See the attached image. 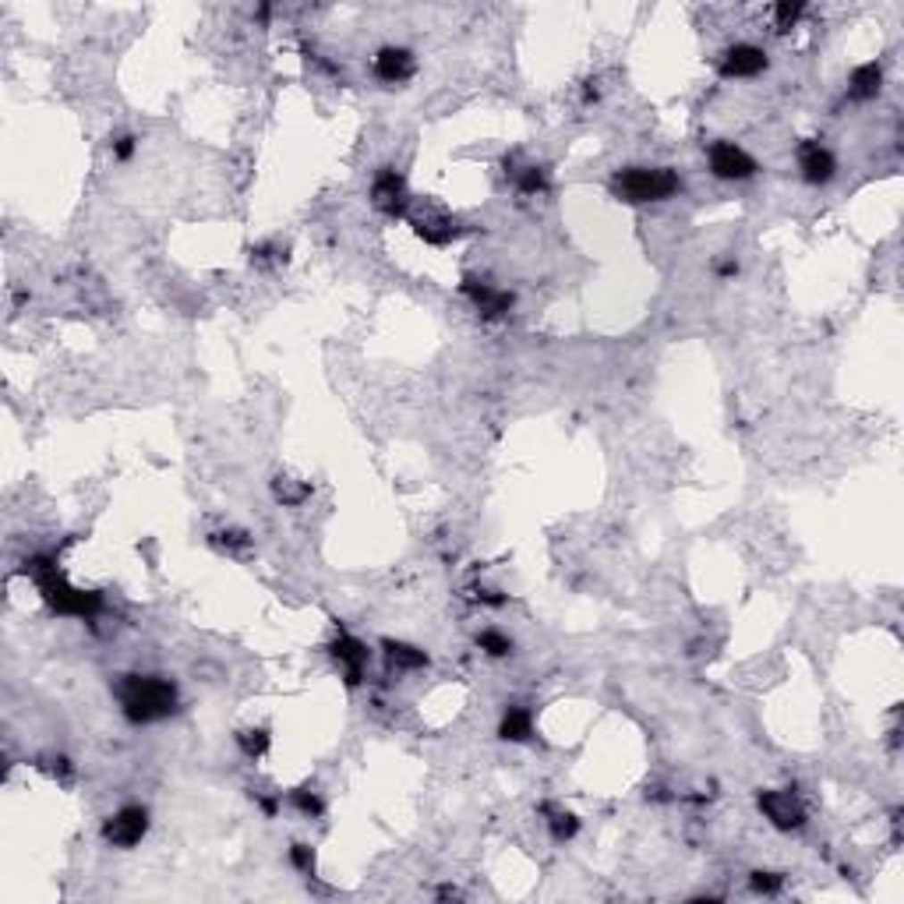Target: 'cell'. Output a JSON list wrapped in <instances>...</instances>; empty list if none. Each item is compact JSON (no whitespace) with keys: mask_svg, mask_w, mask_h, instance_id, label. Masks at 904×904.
<instances>
[{"mask_svg":"<svg viewBox=\"0 0 904 904\" xmlns=\"http://www.w3.org/2000/svg\"><path fill=\"white\" fill-rule=\"evenodd\" d=\"M25 576H32V583L39 587L43 601L50 604V611L57 615H68V618H85L92 622L99 611H103V594L96 590H78L68 583V576L57 569V558L54 555H32L25 558Z\"/></svg>","mask_w":904,"mask_h":904,"instance_id":"cell-1","label":"cell"},{"mask_svg":"<svg viewBox=\"0 0 904 904\" xmlns=\"http://www.w3.org/2000/svg\"><path fill=\"white\" fill-rule=\"evenodd\" d=\"M117 699L121 714L131 724H155L177 714V685L163 675H124L117 682Z\"/></svg>","mask_w":904,"mask_h":904,"instance_id":"cell-2","label":"cell"},{"mask_svg":"<svg viewBox=\"0 0 904 904\" xmlns=\"http://www.w3.org/2000/svg\"><path fill=\"white\" fill-rule=\"evenodd\" d=\"M682 191V180L672 166H625L611 177V195L629 205L665 202Z\"/></svg>","mask_w":904,"mask_h":904,"instance_id":"cell-3","label":"cell"},{"mask_svg":"<svg viewBox=\"0 0 904 904\" xmlns=\"http://www.w3.org/2000/svg\"><path fill=\"white\" fill-rule=\"evenodd\" d=\"M149 833V809L146 806H121L106 824H103V841L110 848H135Z\"/></svg>","mask_w":904,"mask_h":904,"instance_id":"cell-4","label":"cell"},{"mask_svg":"<svg viewBox=\"0 0 904 904\" xmlns=\"http://www.w3.org/2000/svg\"><path fill=\"white\" fill-rule=\"evenodd\" d=\"M756 806L763 813V820H770V827L777 830H802L806 827V806L799 802V795L791 791H759Z\"/></svg>","mask_w":904,"mask_h":904,"instance_id":"cell-5","label":"cell"},{"mask_svg":"<svg viewBox=\"0 0 904 904\" xmlns=\"http://www.w3.org/2000/svg\"><path fill=\"white\" fill-rule=\"evenodd\" d=\"M707 159H710V173L717 180H749L759 170V163L746 149H739L735 142H714L707 149Z\"/></svg>","mask_w":904,"mask_h":904,"instance_id":"cell-6","label":"cell"},{"mask_svg":"<svg viewBox=\"0 0 904 904\" xmlns=\"http://www.w3.org/2000/svg\"><path fill=\"white\" fill-rule=\"evenodd\" d=\"M372 205L389 220H403L410 213V191L396 170H389V166L378 170L375 184H372Z\"/></svg>","mask_w":904,"mask_h":904,"instance_id":"cell-7","label":"cell"},{"mask_svg":"<svg viewBox=\"0 0 904 904\" xmlns=\"http://www.w3.org/2000/svg\"><path fill=\"white\" fill-rule=\"evenodd\" d=\"M459 294L473 304V311L481 318H506L513 311V304H516V297L509 290H498V287H491V283H484L477 276H463Z\"/></svg>","mask_w":904,"mask_h":904,"instance_id":"cell-8","label":"cell"},{"mask_svg":"<svg viewBox=\"0 0 904 904\" xmlns=\"http://www.w3.org/2000/svg\"><path fill=\"white\" fill-rule=\"evenodd\" d=\"M410 226L424 244H435V247H446L463 237V223L446 209H424V213L410 216Z\"/></svg>","mask_w":904,"mask_h":904,"instance_id":"cell-9","label":"cell"},{"mask_svg":"<svg viewBox=\"0 0 904 904\" xmlns=\"http://www.w3.org/2000/svg\"><path fill=\"white\" fill-rule=\"evenodd\" d=\"M329 654H332V657L343 665V678H347V685H350V689H357V685L364 682V668H368V647H364L357 636H350V632H343V629H339V636L332 640Z\"/></svg>","mask_w":904,"mask_h":904,"instance_id":"cell-10","label":"cell"},{"mask_svg":"<svg viewBox=\"0 0 904 904\" xmlns=\"http://www.w3.org/2000/svg\"><path fill=\"white\" fill-rule=\"evenodd\" d=\"M766 54L753 46V43H735V46H728L724 54H721V64H717V71L721 78H756L766 71Z\"/></svg>","mask_w":904,"mask_h":904,"instance_id":"cell-11","label":"cell"},{"mask_svg":"<svg viewBox=\"0 0 904 904\" xmlns=\"http://www.w3.org/2000/svg\"><path fill=\"white\" fill-rule=\"evenodd\" d=\"M799 166H802V180L806 184H813V188H824L833 180V173H837V159H833V152L824 149L820 142H802L799 146Z\"/></svg>","mask_w":904,"mask_h":904,"instance_id":"cell-12","label":"cell"},{"mask_svg":"<svg viewBox=\"0 0 904 904\" xmlns=\"http://www.w3.org/2000/svg\"><path fill=\"white\" fill-rule=\"evenodd\" d=\"M414 75V54L406 46H381L375 57V78L385 85H403Z\"/></svg>","mask_w":904,"mask_h":904,"instance_id":"cell-13","label":"cell"},{"mask_svg":"<svg viewBox=\"0 0 904 904\" xmlns=\"http://www.w3.org/2000/svg\"><path fill=\"white\" fill-rule=\"evenodd\" d=\"M381 650H385L389 668H396V672H421V668H428V654L421 647L403 643V640H381Z\"/></svg>","mask_w":904,"mask_h":904,"instance_id":"cell-14","label":"cell"},{"mask_svg":"<svg viewBox=\"0 0 904 904\" xmlns=\"http://www.w3.org/2000/svg\"><path fill=\"white\" fill-rule=\"evenodd\" d=\"M880 88H883V68H880L876 61L858 64V68L851 71V78H848V96H851V99H858V103L876 99V96H880Z\"/></svg>","mask_w":904,"mask_h":904,"instance_id":"cell-15","label":"cell"},{"mask_svg":"<svg viewBox=\"0 0 904 904\" xmlns=\"http://www.w3.org/2000/svg\"><path fill=\"white\" fill-rule=\"evenodd\" d=\"M498 735H502L506 742H530V735H533V714H530L527 707H509V710L502 714Z\"/></svg>","mask_w":904,"mask_h":904,"instance_id":"cell-16","label":"cell"},{"mask_svg":"<svg viewBox=\"0 0 904 904\" xmlns=\"http://www.w3.org/2000/svg\"><path fill=\"white\" fill-rule=\"evenodd\" d=\"M513 180H516V191L520 195H544L548 188H551V177H548V166H520V170H513Z\"/></svg>","mask_w":904,"mask_h":904,"instance_id":"cell-17","label":"cell"},{"mask_svg":"<svg viewBox=\"0 0 904 904\" xmlns=\"http://www.w3.org/2000/svg\"><path fill=\"white\" fill-rule=\"evenodd\" d=\"M237 746H240V753L247 756V759H262V756L269 753V746H272V735H269V728H240L237 732Z\"/></svg>","mask_w":904,"mask_h":904,"instance_id":"cell-18","label":"cell"},{"mask_svg":"<svg viewBox=\"0 0 904 904\" xmlns=\"http://www.w3.org/2000/svg\"><path fill=\"white\" fill-rule=\"evenodd\" d=\"M544 813H548V827H551V837L562 844V841H573L576 833H580V820L573 816V813H565V809H555V806H540Z\"/></svg>","mask_w":904,"mask_h":904,"instance_id":"cell-19","label":"cell"},{"mask_svg":"<svg viewBox=\"0 0 904 904\" xmlns=\"http://www.w3.org/2000/svg\"><path fill=\"white\" fill-rule=\"evenodd\" d=\"M272 495H276V502H283V506H301V502L311 498V484L294 481V477H276V481H272Z\"/></svg>","mask_w":904,"mask_h":904,"instance_id":"cell-20","label":"cell"},{"mask_svg":"<svg viewBox=\"0 0 904 904\" xmlns=\"http://www.w3.org/2000/svg\"><path fill=\"white\" fill-rule=\"evenodd\" d=\"M477 647H481L488 657H509V654H513V640H509L506 632H498V629L477 632Z\"/></svg>","mask_w":904,"mask_h":904,"instance_id":"cell-21","label":"cell"},{"mask_svg":"<svg viewBox=\"0 0 904 904\" xmlns=\"http://www.w3.org/2000/svg\"><path fill=\"white\" fill-rule=\"evenodd\" d=\"M802 14H806V4H799V0H781V4L774 7V25H777V32L795 29Z\"/></svg>","mask_w":904,"mask_h":904,"instance_id":"cell-22","label":"cell"},{"mask_svg":"<svg viewBox=\"0 0 904 904\" xmlns=\"http://www.w3.org/2000/svg\"><path fill=\"white\" fill-rule=\"evenodd\" d=\"M290 802L301 809L304 816H311V820L325 813V802H322V799H318V791H311L307 784H301V788H294V791H290Z\"/></svg>","mask_w":904,"mask_h":904,"instance_id":"cell-23","label":"cell"},{"mask_svg":"<svg viewBox=\"0 0 904 904\" xmlns=\"http://www.w3.org/2000/svg\"><path fill=\"white\" fill-rule=\"evenodd\" d=\"M749 887H753L756 894H777L781 887H784V876L781 873H763V869H756L753 876H749Z\"/></svg>","mask_w":904,"mask_h":904,"instance_id":"cell-24","label":"cell"},{"mask_svg":"<svg viewBox=\"0 0 904 904\" xmlns=\"http://www.w3.org/2000/svg\"><path fill=\"white\" fill-rule=\"evenodd\" d=\"M290 862H294V869L304 873V876L314 873V851H311L307 844H290Z\"/></svg>","mask_w":904,"mask_h":904,"instance_id":"cell-25","label":"cell"},{"mask_svg":"<svg viewBox=\"0 0 904 904\" xmlns=\"http://www.w3.org/2000/svg\"><path fill=\"white\" fill-rule=\"evenodd\" d=\"M213 544L220 548V551H240V548H247V533L244 530H226V533H216L213 537Z\"/></svg>","mask_w":904,"mask_h":904,"instance_id":"cell-26","label":"cell"},{"mask_svg":"<svg viewBox=\"0 0 904 904\" xmlns=\"http://www.w3.org/2000/svg\"><path fill=\"white\" fill-rule=\"evenodd\" d=\"M113 159H121V163H128L131 155H135V135H121V138H113Z\"/></svg>","mask_w":904,"mask_h":904,"instance_id":"cell-27","label":"cell"},{"mask_svg":"<svg viewBox=\"0 0 904 904\" xmlns=\"http://www.w3.org/2000/svg\"><path fill=\"white\" fill-rule=\"evenodd\" d=\"M473 601L488 604V607H502V604H506V594H498V590H488V587H473Z\"/></svg>","mask_w":904,"mask_h":904,"instance_id":"cell-28","label":"cell"},{"mask_svg":"<svg viewBox=\"0 0 904 904\" xmlns=\"http://www.w3.org/2000/svg\"><path fill=\"white\" fill-rule=\"evenodd\" d=\"M255 799H258V806H262L265 816H276V813H280V802H276V799H265V795H255Z\"/></svg>","mask_w":904,"mask_h":904,"instance_id":"cell-29","label":"cell"},{"mask_svg":"<svg viewBox=\"0 0 904 904\" xmlns=\"http://www.w3.org/2000/svg\"><path fill=\"white\" fill-rule=\"evenodd\" d=\"M735 272H739V262H721V265H717V276H721V280H732Z\"/></svg>","mask_w":904,"mask_h":904,"instance_id":"cell-30","label":"cell"},{"mask_svg":"<svg viewBox=\"0 0 904 904\" xmlns=\"http://www.w3.org/2000/svg\"><path fill=\"white\" fill-rule=\"evenodd\" d=\"M463 898V891H456V887H439V901H459Z\"/></svg>","mask_w":904,"mask_h":904,"instance_id":"cell-31","label":"cell"},{"mask_svg":"<svg viewBox=\"0 0 904 904\" xmlns=\"http://www.w3.org/2000/svg\"><path fill=\"white\" fill-rule=\"evenodd\" d=\"M598 96H601V88H598V78H594V81H587V92H583V99L590 103V99H598Z\"/></svg>","mask_w":904,"mask_h":904,"instance_id":"cell-32","label":"cell"}]
</instances>
